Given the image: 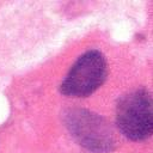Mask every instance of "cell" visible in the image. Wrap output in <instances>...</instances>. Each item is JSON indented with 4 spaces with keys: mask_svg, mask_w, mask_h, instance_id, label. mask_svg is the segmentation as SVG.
<instances>
[{
    "mask_svg": "<svg viewBox=\"0 0 153 153\" xmlns=\"http://www.w3.org/2000/svg\"><path fill=\"white\" fill-rule=\"evenodd\" d=\"M63 124L72 137L91 153H111L117 145L115 129L103 116L81 108L67 109Z\"/></svg>",
    "mask_w": 153,
    "mask_h": 153,
    "instance_id": "obj_1",
    "label": "cell"
},
{
    "mask_svg": "<svg viewBox=\"0 0 153 153\" xmlns=\"http://www.w3.org/2000/svg\"><path fill=\"white\" fill-rule=\"evenodd\" d=\"M116 123L121 133L133 141L152 135V97L146 90H135L123 94L116 104Z\"/></svg>",
    "mask_w": 153,
    "mask_h": 153,
    "instance_id": "obj_2",
    "label": "cell"
},
{
    "mask_svg": "<svg viewBox=\"0 0 153 153\" xmlns=\"http://www.w3.org/2000/svg\"><path fill=\"white\" fill-rule=\"evenodd\" d=\"M108 78V62L98 50L84 53L61 82L60 91L67 97L84 98L96 92Z\"/></svg>",
    "mask_w": 153,
    "mask_h": 153,
    "instance_id": "obj_3",
    "label": "cell"
}]
</instances>
